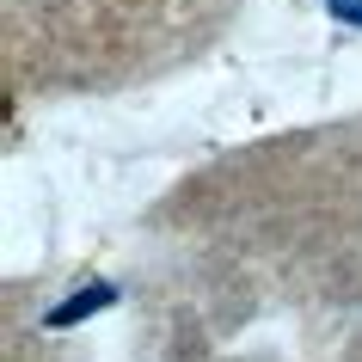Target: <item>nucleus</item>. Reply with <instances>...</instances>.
Listing matches in <instances>:
<instances>
[{"label": "nucleus", "instance_id": "nucleus-1", "mask_svg": "<svg viewBox=\"0 0 362 362\" xmlns=\"http://www.w3.org/2000/svg\"><path fill=\"white\" fill-rule=\"evenodd\" d=\"M105 307H117V288L111 283H86L80 295H68V301H56L49 307V332H68V325H80V320H93V313H105Z\"/></svg>", "mask_w": 362, "mask_h": 362}, {"label": "nucleus", "instance_id": "nucleus-2", "mask_svg": "<svg viewBox=\"0 0 362 362\" xmlns=\"http://www.w3.org/2000/svg\"><path fill=\"white\" fill-rule=\"evenodd\" d=\"M325 13H332L338 25H356L362 31V0H325Z\"/></svg>", "mask_w": 362, "mask_h": 362}]
</instances>
